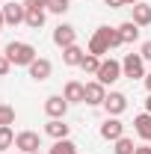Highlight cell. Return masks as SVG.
<instances>
[{
  "label": "cell",
  "instance_id": "6da1fadb",
  "mask_svg": "<svg viewBox=\"0 0 151 154\" xmlns=\"http://www.w3.org/2000/svg\"><path fill=\"white\" fill-rule=\"evenodd\" d=\"M119 45H125L122 36H119V27H98V30H95V36L89 38V54L104 57V54H110V51L119 48Z\"/></svg>",
  "mask_w": 151,
  "mask_h": 154
},
{
  "label": "cell",
  "instance_id": "7a4b0ae2",
  "mask_svg": "<svg viewBox=\"0 0 151 154\" xmlns=\"http://www.w3.org/2000/svg\"><path fill=\"white\" fill-rule=\"evenodd\" d=\"M3 54L12 59V65H30V62H36V59H39L36 48H33L30 42H9Z\"/></svg>",
  "mask_w": 151,
  "mask_h": 154
},
{
  "label": "cell",
  "instance_id": "3957f363",
  "mask_svg": "<svg viewBox=\"0 0 151 154\" xmlns=\"http://www.w3.org/2000/svg\"><path fill=\"white\" fill-rule=\"evenodd\" d=\"M98 83H104V86H110V83H116V80H122V62H119V59H101V68H98Z\"/></svg>",
  "mask_w": 151,
  "mask_h": 154
},
{
  "label": "cell",
  "instance_id": "277c9868",
  "mask_svg": "<svg viewBox=\"0 0 151 154\" xmlns=\"http://www.w3.org/2000/svg\"><path fill=\"white\" fill-rule=\"evenodd\" d=\"M122 74L131 77V80L145 77V59H142V54H128V57L122 59Z\"/></svg>",
  "mask_w": 151,
  "mask_h": 154
},
{
  "label": "cell",
  "instance_id": "5b68a950",
  "mask_svg": "<svg viewBox=\"0 0 151 154\" xmlns=\"http://www.w3.org/2000/svg\"><path fill=\"white\" fill-rule=\"evenodd\" d=\"M15 148H18L21 154H33L42 148V139H39L36 131H21L18 136H15Z\"/></svg>",
  "mask_w": 151,
  "mask_h": 154
},
{
  "label": "cell",
  "instance_id": "8992f818",
  "mask_svg": "<svg viewBox=\"0 0 151 154\" xmlns=\"http://www.w3.org/2000/svg\"><path fill=\"white\" fill-rule=\"evenodd\" d=\"M24 18H27V6H24V3H6V6H3V21H6L9 27L24 24Z\"/></svg>",
  "mask_w": 151,
  "mask_h": 154
},
{
  "label": "cell",
  "instance_id": "52a82bcc",
  "mask_svg": "<svg viewBox=\"0 0 151 154\" xmlns=\"http://www.w3.org/2000/svg\"><path fill=\"white\" fill-rule=\"evenodd\" d=\"M62 98H65L68 104H83V101H86V83H80V80H68L65 89H62Z\"/></svg>",
  "mask_w": 151,
  "mask_h": 154
},
{
  "label": "cell",
  "instance_id": "ba28073f",
  "mask_svg": "<svg viewBox=\"0 0 151 154\" xmlns=\"http://www.w3.org/2000/svg\"><path fill=\"white\" fill-rule=\"evenodd\" d=\"M101 136H104V139H110V142H116V139H122V136H125V125L119 122V116H107V122L101 125Z\"/></svg>",
  "mask_w": 151,
  "mask_h": 154
},
{
  "label": "cell",
  "instance_id": "9c48e42d",
  "mask_svg": "<svg viewBox=\"0 0 151 154\" xmlns=\"http://www.w3.org/2000/svg\"><path fill=\"white\" fill-rule=\"evenodd\" d=\"M101 107L107 110V116H122L125 110H128V98L122 95V92H110V95L104 98Z\"/></svg>",
  "mask_w": 151,
  "mask_h": 154
},
{
  "label": "cell",
  "instance_id": "30bf717a",
  "mask_svg": "<svg viewBox=\"0 0 151 154\" xmlns=\"http://www.w3.org/2000/svg\"><path fill=\"white\" fill-rule=\"evenodd\" d=\"M45 113L51 116V119H65V113H68V101L62 95H51L48 101H45Z\"/></svg>",
  "mask_w": 151,
  "mask_h": 154
},
{
  "label": "cell",
  "instance_id": "8fae6325",
  "mask_svg": "<svg viewBox=\"0 0 151 154\" xmlns=\"http://www.w3.org/2000/svg\"><path fill=\"white\" fill-rule=\"evenodd\" d=\"M54 45H59V48L77 45V30L71 27V24H59L57 30H54Z\"/></svg>",
  "mask_w": 151,
  "mask_h": 154
},
{
  "label": "cell",
  "instance_id": "7c38bea8",
  "mask_svg": "<svg viewBox=\"0 0 151 154\" xmlns=\"http://www.w3.org/2000/svg\"><path fill=\"white\" fill-rule=\"evenodd\" d=\"M27 68H30V77H33V80H39V83H42V80H48V77H51V71H54L51 59H45V57H39L36 62H30Z\"/></svg>",
  "mask_w": 151,
  "mask_h": 154
},
{
  "label": "cell",
  "instance_id": "4fadbf2b",
  "mask_svg": "<svg viewBox=\"0 0 151 154\" xmlns=\"http://www.w3.org/2000/svg\"><path fill=\"white\" fill-rule=\"evenodd\" d=\"M104 98H107V86H104V83H98V80L86 83V101H83V104L98 107V104H104Z\"/></svg>",
  "mask_w": 151,
  "mask_h": 154
},
{
  "label": "cell",
  "instance_id": "5bb4252c",
  "mask_svg": "<svg viewBox=\"0 0 151 154\" xmlns=\"http://www.w3.org/2000/svg\"><path fill=\"white\" fill-rule=\"evenodd\" d=\"M68 131H71V128H68L62 119H51V122L45 125V134L54 136V139H68Z\"/></svg>",
  "mask_w": 151,
  "mask_h": 154
},
{
  "label": "cell",
  "instance_id": "9a60e30c",
  "mask_svg": "<svg viewBox=\"0 0 151 154\" xmlns=\"http://www.w3.org/2000/svg\"><path fill=\"white\" fill-rule=\"evenodd\" d=\"M131 9H133V24H136V27H148V24H151V6H148V3H133V6H131Z\"/></svg>",
  "mask_w": 151,
  "mask_h": 154
},
{
  "label": "cell",
  "instance_id": "2e32d148",
  "mask_svg": "<svg viewBox=\"0 0 151 154\" xmlns=\"http://www.w3.org/2000/svg\"><path fill=\"white\" fill-rule=\"evenodd\" d=\"M133 131L148 142V139H151V113H139V116H136V119H133Z\"/></svg>",
  "mask_w": 151,
  "mask_h": 154
},
{
  "label": "cell",
  "instance_id": "e0dca14e",
  "mask_svg": "<svg viewBox=\"0 0 151 154\" xmlns=\"http://www.w3.org/2000/svg\"><path fill=\"white\" fill-rule=\"evenodd\" d=\"M83 57H86V51H83V48H77V45L62 48V62H65V65H80Z\"/></svg>",
  "mask_w": 151,
  "mask_h": 154
},
{
  "label": "cell",
  "instance_id": "ac0fdd59",
  "mask_svg": "<svg viewBox=\"0 0 151 154\" xmlns=\"http://www.w3.org/2000/svg\"><path fill=\"white\" fill-rule=\"evenodd\" d=\"M119 36H122V42H125V45H131V42H136V38H139V27H136L133 21H125V24H119Z\"/></svg>",
  "mask_w": 151,
  "mask_h": 154
},
{
  "label": "cell",
  "instance_id": "d6986e66",
  "mask_svg": "<svg viewBox=\"0 0 151 154\" xmlns=\"http://www.w3.org/2000/svg\"><path fill=\"white\" fill-rule=\"evenodd\" d=\"M24 24H27L30 30H42V27H45V9H27Z\"/></svg>",
  "mask_w": 151,
  "mask_h": 154
},
{
  "label": "cell",
  "instance_id": "ffe728a7",
  "mask_svg": "<svg viewBox=\"0 0 151 154\" xmlns=\"http://www.w3.org/2000/svg\"><path fill=\"white\" fill-rule=\"evenodd\" d=\"M48 154H77V145L71 142V139H57Z\"/></svg>",
  "mask_w": 151,
  "mask_h": 154
},
{
  "label": "cell",
  "instance_id": "44dd1931",
  "mask_svg": "<svg viewBox=\"0 0 151 154\" xmlns=\"http://www.w3.org/2000/svg\"><path fill=\"white\" fill-rule=\"evenodd\" d=\"M15 136H18V134H12L9 125H3V128H0V151L12 148V145H15Z\"/></svg>",
  "mask_w": 151,
  "mask_h": 154
},
{
  "label": "cell",
  "instance_id": "7402d4cb",
  "mask_svg": "<svg viewBox=\"0 0 151 154\" xmlns=\"http://www.w3.org/2000/svg\"><path fill=\"white\" fill-rule=\"evenodd\" d=\"M80 68H83V71H89V74H98V68H101V57L86 54V57H83V62H80Z\"/></svg>",
  "mask_w": 151,
  "mask_h": 154
},
{
  "label": "cell",
  "instance_id": "603a6c76",
  "mask_svg": "<svg viewBox=\"0 0 151 154\" xmlns=\"http://www.w3.org/2000/svg\"><path fill=\"white\" fill-rule=\"evenodd\" d=\"M116 154H133L136 151V145H133V139H128V136H122V139H116Z\"/></svg>",
  "mask_w": 151,
  "mask_h": 154
},
{
  "label": "cell",
  "instance_id": "cb8c5ba5",
  "mask_svg": "<svg viewBox=\"0 0 151 154\" xmlns=\"http://www.w3.org/2000/svg\"><path fill=\"white\" fill-rule=\"evenodd\" d=\"M45 9L54 12V15H65V12H68V0H48Z\"/></svg>",
  "mask_w": 151,
  "mask_h": 154
},
{
  "label": "cell",
  "instance_id": "d4e9b609",
  "mask_svg": "<svg viewBox=\"0 0 151 154\" xmlns=\"http://www.w3.org/2000/svg\"><path fill=\"white\" fill-rule=\"evenodd\" d=\"M12 122H15V107L0 104V128H3V125H12Z\"/></svg>",
  "mask_w": 151,
  "mask_h": 154
},
{
  "label": "cell",
  "instance_id": "484cf974",
  "mask_svg": "<svg viewBox=\"0 0 151 154\" xmlns=\"http://www.w3.org/2000/svg\"><path fill=\"white\" fill-rule=\"evenodd\" d=\"M9 68H12V59L6 57V54H0V77L9 74Z\"/></svg>",
  "mask_w": 151,
  "mask_h": 154
},
{
  "label": "cell",
  "instance_id": "4316f807",
  "mask_svg": "<svg viewBox=\"0 0 151 154\" xmlns=\"http://www.w3.org/2000/svg\"><path fill=\"white\" fill-rule=\"evenodd\" d=\"M24 6H27V9H45L48 0H24Z\"/></svg>",
  "mask_w": 151,
  "mask_h": 154
},
{
  "label": "cell",
  "instance_id": "83f0119b",
  "mask_svg": "<svg viewBox=\"0 0 151 154\" xmlns=\"http://www.w3.org/2000/svg\"><path fill=\"white\" fill-rule=\"evenodd\" d=\"M139 54H142L145 62H151V42H142V51H139Z\"/></svg>",
  "mask_w": 151,
  "mask_h": 154
},
{
  "label": "cell",
  "instance_id": "f1b7e54d",
  "mask_svg": "<svg viewBox=\"0 0 151 154\" xmlns=\"http://www.w3.org/2000/svg\"><path fill=\"white\" fill-rule=\"evenodd\" d=\"M110 9H122V6H128V0H104Z\"/></svg>",
  "mask_w": 151,
  "mask_h": 154
},
{
  "label": "cell",
  "instance_id": "f546056e",
  "mask_svg": "<svg viewBox=\"0 0 151 154\" xmlns=\"http://www.w3.org/2000/svg\"><path fill=\"white\" fill-rule=\"evenodd\" d=\"M133 154H151V145H136V151Z\"/></svg>",
  "mask_w": 151,
  "mask_h": 154
},
{
  "label": "cell",
  "instance_id": "4dcf8cb0",
  "mask_svg": "<svg viewBox=\"0 0 151 154\" xmlns=\"http://www.w3.org/2000/svg\"><path fill=\"white\" fill-rule=\"evenodd\" d=\"M142 80H145V89H148V95H151V74H145Z\"/></svg>",
  "mask_w": 151,
  "mask_h": 154
},
{
  "label": "cell",
  "instance_id": "1f68e13d",
  "mask_svg": "<svg viewBox=\"0 0 151 154\" xmlns=\"http://www.w3.org/2000/svg\"><path fill=\"white\" fill-rule=\"evenodd\" d=\"M145 113H151V95H148V101H145Z\"/></svg>",
  "mask_w": 151,
  "mask_h": 154
},
{
  "label": "cell",
  "instance_id": "d6a6232c",
  "mask_svg": "<svg viewBox=\"0 0 151 154\" xmlns=\"http://www.w3.org/2000/svg\"><path fill=\"white\" fill-rule=\"evenodd\" d=\"M3 24H6V21H3V6H0V30H3Z\"/></svg>",
  "mask_w": 151,
  "mask_h": 154
},
{
  "label": "cell",
  "instance_id": "836d02e7",
  "mask_svg": "<svg viewBox=\"0 0 151 154\" xmlns=\"http://www.w3.org/2000/svg\"><path fill=\"white\" fill-rule=\"evenodd\" d=\"M128 3H131V6H133V3H139V0H128Z\"/></svg>",
  "mask_w": 151,
  "mask_h": 154
},
{
  "label": "cell",
  "instance_id": "e575fe53",
  "mask_svg": "<svg viewBox=\"0 0 151 154\" xmlns=\"http://www.w3.org/2000/svg\"><path fill=\"white\" fill-rule=\"evenodd\" d=\"M33 154H42V151H33Z\"/></svg>",
  "mask_w": 151,
  "mask_h": 154
},
{
  "label": "cell",
  "instance_id": "d590c367",
  "mask_svg": "<svg viewBox=\"0 0 151 154\" xmlns=\"http://www.w3.org/2000/svg\"><path fill=\"white\" fill-rule=\"evenodd\" d=\"M148 142H151V139H148Z\"/></svg>",
  "mask_w": 151,
  "mask_h": 154
}]
</instances>
